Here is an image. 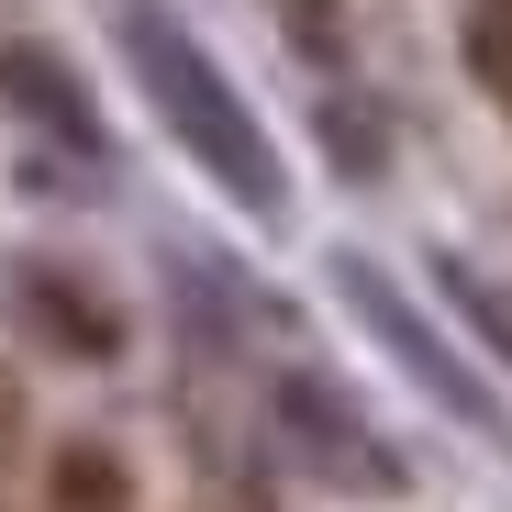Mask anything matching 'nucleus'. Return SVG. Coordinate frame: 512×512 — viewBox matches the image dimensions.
I'll return each mask as SVG.
<instances>
[{
    "label": "nucleus",
    "mask_w": 512,
    "mask_h": 512,
    "mask_svg": "<svg viewBox=\"0 0 512 512\" xmlns=\"http://www.w3.org/2000/svg\"><path fill=\"white\" fill-rule=\"evenodd\" d=\"M0 90H12L45 134H67V145H101V112H90V90L56 67V56H34V45H0Z\"/></svg>",
    "instance_id": "20e7f679"
},
{
    "label": "nucleus",
    "mask_w": 512,
    "mask_h": 512,
    "mask_svg": "<svg viewBox=\"0 0 512 512\" xmlns=\"http://www.w3.org/2000/svg\"><path fill=\"white\" fill-rule=\"evenodd\" d=\"M279 423H290V446H301V468L312 479H346V490H368V501H390L401 490V457L379 446V435H357V412L346 401H323V390H279Z\"/></svg>",
    "instance_id": "f03ea898"
},
{
    "label": "nucleus",
    "mask_w": 512,
    "mask_h": 512,
    "mask_svg": "<svg viewBox=\"0 0 512 512\" xmlns=\"http://www.w3.org/2000/svg\"><path fill=\"white\" fill-rule=\"evenodd\" d=\"M468 56H479V78L512 101V0H479V34H468Z\"/></svg>",
    "instance_id": "0eeeda50"
},
{
    "label": "nucleus",
    "mask_w": 512,
    "mask_h": 512,
    "mask_svg": "<svg viewBox=\"0 0 512 512\" xmlns=\"http://www.w3.org/2000/svg\"><path fill=\"white\" fill-rule=\"evenodd\" d=\"M123 56H134V78H145L156 123H167V134H179V145L201 156V179H212V190H234L256 223H268V212H290L279 145L256 134V112L234 101V78L201 56V34H190L179 12H156V0H123Z\"/></svg>",
    "instance_id": "f257e3e1"
},
{
    "label": "nucleus",
    "mask_w": 512,
    "mask_h": 512,
    "mask_svg": "<svg viewBox=\"0 0 512 512\" xmlns=\"http://www.w3.org/2000/svg\"><path fill=\"white\" fill-rule=\"evenodd\" d=\"M346 290H357V312H368V323H379V334H390V357H412V368H423V379H435V390H446V401H457V412H468V423H490V401H479V379H468V368H457V357H446V346H435V334H423V323H412V312H401V290H390V279H379V268H368V256H346Z\"/></svg>",
    "instance_id": "7ed1b4c3"
},
{
    "label": "nucleus",
    "mask_w": 512,
    "mask_h": 512,
    "mask_svg": "<svg viewBox=\"0 0 512 512\" xmlns=\"http://www.w3.org/2000/svg\"><path fill=\"white\" fill-rule=\"evenodd\" d=\"M446 290H457V301H468V312H479V334H490V346H501V357H512V301H501V290H490V279H479V268H457V256H446Z\"/></svg>",
    "instance_id": "6e6552de"
},
{
    "label": "nucleus",
    "mask_w": 512,
    "mask_h": 512,
    "mask_svg": "<svg viewBox=\"0 0 512 512\" xmlns=\"http://www.w3.org/2000/svg\"><path fill=\"white\" fill-rule=\"evenodd\" d=\"M23 301H34V323L56 334V346H78V357H112V346H123V323L78 290V279H56V268H23Z\"/></svg>",
    "instance_id": "39448f33"
},
{
    "label": "nucleus",
    "mask_w": 512,
    "mask_h": 512,
    "mask_svg": "<svg viewBox=\"0 0 512 512\" xmlns=\"http://www.w3.org/2000/svg\"><path fill=\"white\" fill-rule=\"evenodd\" d=\"M56 501H67V512H123V468H112L101 446H67V457H56Z\"/></svg>",
    "instance_id": "423d86ee"
},
{
    "label": "nucleus",
    "mask_w": 512,
    "mask_h": 512,
    "mask_svg": "<svg viewBox=\"0 0 512 512\" xmlns=\"http://www.w3.org/2000/svg\"><path fill=\"white\" fill-rule=\"evenodd\" d=\"M279 23H290L301 45H334V23H346V0H279Z\"/></svg>",
    "instance_id": "1a4fd4ad"
}]
</instances>
